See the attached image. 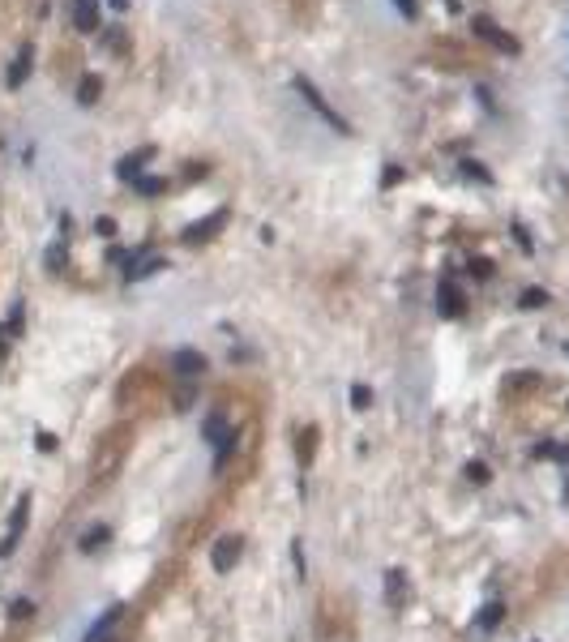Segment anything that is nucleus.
<instances>
[{
    "instance_id": "12",
    "label": "nucleus",
    "mask_w": 569,
    "mask_h": 642,
    "mask_svg": "<svg viewBox=\"0 0 569 642\" xmlns=\"http://www.w3.org/2000/svg\"><path fill=\"white\" fill-rule=\"evenodd\" d=\"M116 621H120V608H107V616H103V621H98V625L86 633V642H107V633L116 629Z\"/></svg>"
},
{
    "instance_id": "24",
    "label": "nucleus",
    "mask_w": 569,
    "mask_h": 642,
    "mask_svg": "<svg viewBox=\"0 0 569 642\" xmlns=\"http://www.w3.org/2000/svg\"><path fill=\"white\" fill-rule=\"evenodd\" d=\"M394 5H398V9H402L407 18H415V0H394Z\"/></svg>"
},
{
    "instance_id": "19",
    "label": "nucleus",
    "mask_w": 569,
    "mask_h": 642,
    "mask_svg": "<svg viewBox=\"0 0 569 642\" xmlns=\"http://www.w3.org/2000/svg\"><path fill=\"white\" fill-rule=\"evenodd\" d=\"M137 189H142L146 197H154V193H163V189H167V180H159V176H146V180H137Z\"/></svg>"
},
{
    "instance_id": "25",
    "label": "nucleus",
    "mask_w": 569,
    "mask_h": 642,
    "mask_svg": "<svg viewBox=\"0 0 569 642\" xmlns=\"http://www.w3.org/2000/svg\"><path fill=\"white\" fill-rule=\"evenodd\" d=\"M111 9H120V13H125V9H129V0H111Z\"/></svg>"
},
{
    "instance_id": "23",
    "label": "nucleus",
    "mask_w": 569,
    "mask_h": 642,
    "mask_svg": "<svg viewBox=\"0 0 569 642\" xmlns=\"http://www.w3.org/2000/svg\"><path fill=\"white\" fill-rule=\"evenodd\" d=\"M30 612H35V604H30V599H18V604H13V616H18V621H22V616H30Z\"/></svg>"
},
{
    "instance_id": "14",
    "label": "nucleus",
    "mask_w": 569,
    "mask_h": 642,
    "mask_svg": "<svg viewBox=\"0 0 569 642\" xmlns=\"http://www.w3.org/2000/svg\"><path fill=\"white\" fill-rule=\"evenodd\" d=\"M98 94H103V82H98L94 73H86V77H81V86H77V99H81V103H94Z\"/></svg>"
},
{
    "instance_id": "16",
    "label": "nucleus",
    "mask_w": 569,
    "mask_h": 642,
    "mask_svg": "<svg viewBox=\"0 0 569 642\" xmlns=\"http://www.w3.org/2000/svg\"><path fill=\"white\" fill-rule=\"evenodd\" d=\"M107 536H111L107 527H90V531H86V540H81V548H86V553H94V548H103V544H107Z\"/></svg>"
},
{
    "instance_id": "5",
    "label": "nucleus",
    "mask_w": 569,
    "mask_h": 642,
    "mask_svg": "<svg viewBox=\"0 0 569 642\" xmlns=\"http://www.w3.org/2000/svg\"><path fill=\"white\" fill-rule=\"evenodd\" d=\"M171 368H176L180 377H197V372H205V355L184 347V351H176V355H171Z\"/></svg>"
},
{
    "instance_id": "21",
    "label": "nucleus",
    "mask_w": 569,
    "mask_h": 642,
    "mask_svg": "<svg viewBox=\"0 0 569 642\" xmlns=\"http://www.w3.org/2000/svg\"><path fill=\"white\" fill-rule=\"evenodd\" d=\"M94 231H98V236H116V223L103 214V218H94Z\"/></svg>"
},
{
    "instance_id": "13",
    "label": "nucleus",
    "mask_w": 569,
    "mask_h": 642,
    "mask_svg": "<svg viewBox=\"0 0 569 642\" xmlns=\"http://www.w3.org/2000/svg\"><path fill=\"white\" fill-rule=\"evenodd\" d=\"M222 218H227V214H222V210H218V214H214V218H205V223H193V227H188V236H184V240H188V244H197V240H205V236H210V231H214V227H218V223H222Z\"/></svg>"
},
{
    "instance_id": "20",
    "label": "nucleus",
    "mask_w": 569,
    "mask_h": 642,
    "mask_svg": "<svg viewBox=\"0 0 569 642\" xmlns=\"http://www.w3.org/2000/svg\"><path fill=\"white\" fill-rule=\"evenodd\" d=\"M463 172H467V176H475V180H484V184H488V172H484V167H480V163H475V159H467V163H463Z\"/></svg>"
},
{
    "instance_id": "15",
    "label": "nucleus",
    "mask_w": 569,
    "mask_h": 642,
    "mask_svg": "<svg viewBox=\"0 0 569 642\" xmlns=\"http://www.w3.org/2000/svg\"><path fill=\"white\" fill-rule=\"evenodd\" d=\"M501 616H505V604H497V599H492V604L480 612V621H475V625H480V629H497V621H501Z\"/></svg>"
},
{
    "instance_id": "3",
    "label": "nucleus",
    "mask_w": 569,
    "mask_h": 642,
    "mask_svg": "<svg viewBox=\"0 0 569 642\" xmlns=\"http://www.w3.org/2000/svg\"><path fill=\"white\" fill-rule=\"evenodd\" d=\"M73 26L81 35H94L103 22H98V0H73Z\"/></svg>"
},
{
    "instance_id": "11",
    "label": "nucleus",
    "mask_w": 569,
    "mask_h": 642,
    "mask_svg": "<svg viewBox=\"0 0 569 642\" xmlns=\"http://www.w3.org/2000/svg\"><path fill=\"white\" fill-rule=\"evenodd\" d=\"M150 155H154V150H137V155H125V159H120V167H116V176H120V180H137V176H142V163H146Z\"/></svg>"
},
{
    "instance_id": "9",
    "label": "nucleus",
    "mask_w": 569,
    "mask_h": 642,
    "mask_svg": "<svg viewBox=\"0 0 569 642\" xmlns=\"http://www.w3.org/2000/svg\"><path fill=\"white\" fill-rule=\"evenodd\" d=\"M436 309H441L445 317H458V313H463V292L453 287V283H441V292H436Z\"/></svg>"
},
{
    "instance_id": "22",
    "label": "nucleus",
    "mask_w": 569,
    "mask_h": 642,
    "mask_svg": "<svg viewBox=\"0 0 569 642\" xmlns=\"http://www.w3.org/2000/svg\"><path fill=\"white\" fill-rule=\"evenodd\" d=\"M467 475H471L475 484H484V480H488V467H484V463H471V467H467Z\"/></svg>"
},
{
    "instance_id": "17",
    "label": "nucleus",
    "mask_w": 569,
    "mask_h": 642,
    "mask_svg": "<svg viewBox=\"0 0 569 642\" xmlns=\"http://www.w3.org/2000/svg\"><path fill=\"white\" fill-rule=\"evenodd\" d=\"M351 407H356V411H368V407H373V390H368V385H351Z\"/></svg>"
},
{
    "instance_id": "1",
    "label": "nucleus",
    "mask_w": 569,
    "mask_h": 642,
    "mask_svg": "<svg viewBox=\"0 0 569 642\" xmlns=\"http://www.w3.org/2000/svg\"><path fill=\"white\" fill-rule=\"evenodd\" d=\"M291 86H295V94H300V99H304V103H308V107H312V111H317V116H321L329 128H334V133H351V124H347L343 116H338V111H334V107L321 99V90H317V86H312L304 73H295V77H291Z\"/></svg>"
},
{
    "instance_id": "8",
    "label": "nucleus",
    "mask_w": 569,
    "mask_h": 642,
    "mask_svg": "<svg viewBox=\"0 0 569 642\" xmlns=\"http://www.w3.org/2000/svg\"><path fill=\"white\" fill-rule=\"evenodd\" d=\"M201 433H205V441H210V445H222L227 437H232V428H227L222 411H210V416L201 420Z\"/></svg>"
},
{
    "instance_id": "7",
    "label": "nucleus",
    "mask_w": 569,
    "mask_h": 642,
    "mask_svg": "<svg viewBox=\"0 0 569 642\" xmlns=\"http://www.w3.org/2000/svg\"><path fill=\"white\" fill-rule=\"evenodd\" d=\"M385 599H390V608H407V574L402 570L385 574Z\"/></svg>"
},
{
    "instance_id": "10",
    "label": "nucleus",
    "mask_w": 569,
    "mask_h": 642,
    "mask_svg": "<svg viewBox=\"0 0 569 642\" xmlns=\"http://www.w3.org/2000/svg\"><path fill=\"white\" fill-rule=\"evenodd\" d=\"M30 60H35V52H30V48H22V52H18V60L9 65V77H5V82H9V90H18V86L26 82V73H30Z\"/></svg>"
},
{
    "instance_id": "6",
    "label": "nucleus",
    "mask_w": 569,
    "mask_h": 642,
    "mask_svg": "<svg viewBox=\"0 0 569 642\" xmlns=\"http://www.w3.org/2000/svg\"><path fill=\"white\" fill-rule=\"evenodd\" d=\"M475 35H484V39H488V43H497L501 52H518V39L501 35V31H497V22H488V18H475Z\"/></svg>"
},
{
    "instance_id": "4",
    "label": "nucleus",
    "mask_w": 569,
    "mask_h": 642,
    "mask_svg": "<svg viewBox=\"0 0 569 642\" xmlns=\"http://www.w3.org/2000/svg\"><path fill=\"white\" fill-rule=\"evenodd\" d=\"M26 514H30V497H22V501H18L13 519H9V540L0 544V557H9V553L18 548V540H22V527H26Z\"/></svg>"
},
{
    "instance_id": "2",
    "label": "nucleus",
    "mask_w": 569,
    "mask_h": 642,
    "mask_svg": "<svg viewBox=\"0 0 569 642\" xmlns=\"http://www.w3.org/2000/svg\"><path fill=\"white\" fill-rule=\"evenodd\" d=\"M240 553H244L240 536H218V540H214V548H210V565H214L218 574H227V570L240 561Z\"/></svg>"
},
{
    "instance_id": "18",
    "label": "nucleus",
    "mask_w": 569,
    "mask_h": 642,
    "mask_svg": "<svg viewBox=\"0 0 569 642\" xmlns=\"http://www.w3.org/2000/svg\"><path fill=\"white\" fill-rule=\"evenodd\" d=\"M543 304H548V292H539V287L522 292V309H543Z\"/></svg>"
}]
</instances>
